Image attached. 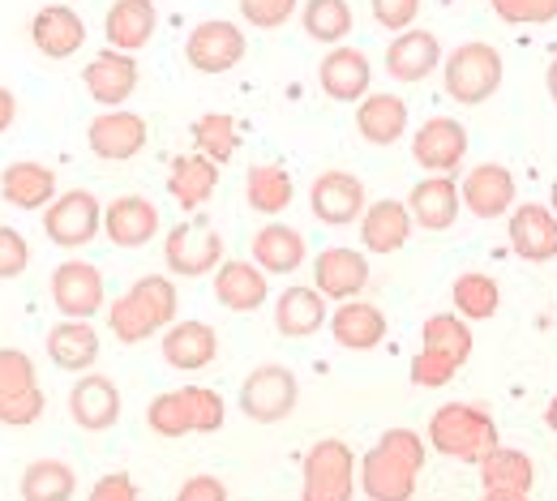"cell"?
<instances>
[{"label": "cell", "instance_id": "6da1fadb", "mask_svg": "<svg viewBox=\"0 0 557 501\" xmlns=\"http://www.w3.org/2000/svg\"><path fill=\"white\" fill-rule=\"evenodd\" d=\"M424 467V441L412 429H391L360 459V489L369 501H412Z\"/></svg>", "mask_w": 557, "mask_h": 501}, {"label": "cell", "instance_id": "7a4b0ae2", "mask_svg": "<svg viewBox=\"0 0 557 501\" xmlns=\"http://www.w3.org/2000/svg\"><path fill=\"white\" fill-rule=\"evenodd\" d=\"M168 322H176V287L163 275L138 279L121 300H112V313H108V326L121 343H141L159 335Z\"/></svg>", "mask_w": 557, "mask_h": 501}, {"label": "cell", "instance_id": "3957f363", "mask_svg": "<svg viewBox=\"0 0 557 501\" xmlns=\"http://www.w3.org/2000/svg\"><path fill=\"white\" fill-rule=\"evenodd\" d=\"M472 356V330L455 313H433L420 335V356L412 360V381L424 390L446 386Z\"/></svg>", "mask_w": 557, "mask_h": 501}, {"label": "cell", "instance_id": "277c9868", "mask_svg": "<svg viewBox=\"0 0 557 501\" xmlns=\"http://www.w3.org/2000/svg\"><path fill=\"white\" fill-rule=\"evenodd\" d=\"M429 441L437 454L446 459H463V463H481L485 454L497 450V425L485 408L472 403H446L433 412L429 421Z\"/></svg>", "mask_w": 557, "mask_h": 501}, {"label": "cell", "instance_id": "5b68a950", "mask_svg": "<svg viewBox=\"0 0 557 501\" xmlns=\"http://www.w3.org/2000/svg\"><path fill=\"white\" fill-rule=\"evenodd\" d=\"M223 399L207 386H185V390H168L150 403L146 425L159 437H185V433H219L223 429Z\"/></svg>", "mask_w": 557, "mask_h": 501}, {"label": "cell", "instance_id": "8992f818", "mask_svg": "<svg viewBox=\"0 0 557 501\" xmlns=\"http://www.w3.org/2000/svg\"><path fill=\"white\" fill-rule=\"evenodd\" d=\"M44 390L35 377V364L17 348H0V425L26 429L44 416Z\"/></svg>", "mask_w": 557, "mask_h": 501}, {"label": "cell", "instance_id": "52a82bcc", "mask_svg": "<svg viewBox=\"0 0 557 501\" xmlns=\"http://www.w3.org/2000/svg\"><path fill=\"white\" fill-rule=\"evenodd\" d=\"M163 258H168V271L172 275L202 279V275H210L223 262V236L214 231L210 218H189V223H181V227L168 231Z\"/></svg>", "mask_w": 557, "mask_h": 501}, {"label": "cell", "instance_id": "ba28073f", "mask_svg": "<svg viewBox=\"0 0 557 501\" xmlns=\"http://www.w3.org/2000/svg\"><path fill=\"white\" fill-rule=\"evenodd\" d=\"M497 86H502V57H497V48H488V43L455 48V57L446 61V95L455 103L476 108V103H485Z\"/></svg>", "mask_w": 557, "mask_h": 501}, {"label": "cell", "instance_id": "9c48e42d", "mask_svg": "<svg viewBox=\"0 0 557 501\" xmlns=\"http://www.w3.org/2000/svg\"><path fill=\"white\" fill-rule=\"evenodd\" d=\"M351 480H356V459L339 437L318 441L305 454V489L300 501H351Z\"/></svg>", "mask_w": 557, "mask_h": 501}, {"label": "cell", "instance_id": "30bf717a", "mask_svg": "<svg viewBox=\"0 0 557 501\" xmlns=\"http://www.w3.org/2000/svg\"><path fill=\"white\" fill-rule=\"evenodd\" d=\"M296 399H300L296 373L283 368V364H262V368H253V373L245 377V386H240V408H245V416L258 421V425H278V421H287L292 408H296Z\"/></svg>", "mask_w": 557, "mask_h": 501}, {"label": "cell", "instance_id": "8fae6325", "mask_svg": "<svg viewBox=\"0 0 557 501\" xmlns=\"http://www.w3.org/2000/svg\"><path fill=\"white\" fill-rule=\"evenodd\" d=\"M99 227H103V206H99V198H95L90 189H70V193H61V198L44 211V231H48V240L61 245V249H82V245H90V240L99 236Z\"/></svg>", "mask_w": 557, "mask_h": 501}, {"label": "cell", "instance_id": "7c38bea8", "mask_svg": "<svg viewBox=\"0 0 557 501\" xmlns=\"http://www.w3.org/2000/svg\"><path fill=\"white\" fill-rule=\"evenodd\" d=\"M185 61L198 73H227L245 61V30L227 17H210L189 30L185 39Z\"/></svg>", "mask_w": 557, "mask_h": 501}, {"label": "cell", "instance_id": "4fadbf2b", "mask_svg": "<svg viewBox=\"0 0 557 501\" xmlns=\"http://www.w3.org/2000/svg\"><path fill=\"white\" fill-rule=\"evenodd\" d=\"M146 138H150L146 116H138V112H121V108H108V112L95 116L90 129H86L90 150H95L99 159H108V163H125V159H134L141 146H146Z\"/></svg>", "mask_w": 557, "mask_h": 501}, {"label": "cell", "instance_id": "5bb4252c", "mask_svg": "<svg viewBox=\"0 0 557 501\" xmlns=\"http://www.w3.org/2000/svg\"><path fill=\"white\" fill-rule=\"evenodd\" d=\"M52 300L70 322H86L103 309V275L90 262H61L52 275Z\"/></svg>", "mask_w": 557, "mask_h": 501}, {"label": "cell", "instance_id": "9a60e30c", "mask_svg": "<svg viewBox=\"0 0 557 501\" xmlns=\"http://www.w3.org/2000/svg\"><path fill=\"white\" fill-rule=\"evenodd\" d=\"M463 154H468V134H463V125L450 121V116L424 121L417 142H412V159H417L424 172H433V176L455 172V167L463 163Z\"/></svg>", "mask_w": 557, "mask_h": 501}, {"label": "cell", "instance_id": "2e32d148", "mask_svg": "<svg viewBox=\"0 0 557 501\" xmlns=\"http://www.w3.org/2000/svg\"><path fill=\"white\" fill-rule=\"evenodd\" d=\"M70 416L77 421V429L86 433L112 429L121 421V390H116V381L103 377V373L77 377V386L70 390Z\"/></svg>", "mask_w": 557, "mask_h": 501}, {"label": "cell", "instance_id": "e0dca14e", "mask_svg": "<svg viewBox=\"0 0 557 501\" xmlns=\"http://www.w3.org/2000/svg\"><path fill=\"white\" fill-rule=\"evenodd\" d=\"M82 82H86V90H90L95 103L121 108V103L138 90V61H134L129 52L108 48V52H99V57L82 70Z\"/></svg>", "mask_w": 557, "mask_h": 501}, {"label": "cell", "instance_id": "ac0fdd59", "mask_svg": "<svg viewBox=\"0 0 557 501\" xmlns=\"http://www.w3.org/2000/svg\"><path fill=\"white\" fill-rule=\"evenodd\" d=\"M0 198L17 211H44L57 202V172L35 159H17L0 172Z\"/></svg>", "mask_w": 557, "mask_h": 501}, {"label": "cell", "instance_id": "d6986e66", "mask_svg": "<svg viewBox=\"0 0 557 501\" xmlns=\"http://www.w3.org/2000/svg\"><path fill=\"white\" fill-rule=\"evenodd\" d=\"M309 202H313V215L322 223L344 227V223L364 215V185L351 172H322L309 189Z\"/></svg>", "mask_w": 557, "mask_h": 501}, {"label": "cell", "instance_id": "ffe728a7", "mask_svg": "<svg viewBox=\"0 0 557 501\" xmlns=\"http://www.w3.org/2000/svg\"><path fill=\"white\" fill-rule=\"evenodd\" d=\"M364 284H369V258H364V253L344 249V245L318 253L313 287H318L322 296H331V300H356V296L364 291Z\"/></svg>", "mask_w": 557, "mask_h": 501}, {"label": "cell", "instance_id": "44dd1931", "mask_svg": "<svg viewBox=\"0 0 557 501\" xmlns=\"http://www.w3.org/2000/svg\"><path fill=\"white\" fill-rule=\"evenodd\" d=\"M510 245L523 262H549L557 258V215L541 202H523L510 215Z\"/></svg>", "mask_w": 557, "mask_h": 501}, {"label": "cell", "instance_id": "7402d4cb", "mask_svg": "<svg viewBox=\"0 0 557 501\" xmlns=\"http://www.w3.org/2000/svg\"><path fill=\"white\" fill-rule=\"evenodd\" d=\"M30 39H35V48H39L44 57L65 61V57H73V52L86 43V22L73 13L70 4H48L44 13H35Z\"/></svg>", "mask_w": 557, "mask_h": 501}, {"label": "cell", "instance_id": "603a6c76", "mask_svg": "<svg viewBox=\"0 0 557 501\" xmlns=\"http://www.w3.org/2000/svg\"><path fill=\"white\" fill-rule=\"evenodd\" d=\"M331 335L348 352H373L386 339V313L364 300H344L331 317Z\"/></svg>", "mask_w": 557, "mask_h": 501}, {"label": "cell", "instance_id": "cb8c5ba5", "mask_svg": "<svg viewBox=\"0 0 557 501\" xmlns=\"http://www.w3.org/2000/svg\"><path fill=\"white\" fill-rule=\"evenodd\" d=\"M267 271L253 262H223L219 275H214V300L232 313H253L267 304Z\"/></svg>", "mask_w": 557, "mask_h": 501}, {"label": "cell", "instance_id": "d4e9b609", "mask_svg": "<svg viewBox=\"0 0 557 501\" xmlns=\"http://www.w3.org/2000/svg\"><path fill=\"white\" fill-rule=\"evenodd\" d=\"M326 296L318 287H287L275 304V326L283 339H309L326 326Z\"/></svg>", "mask_w": 557, "mask_h": 501}, {"label": "cell", "instance_id": "484cf974", "mask_svg": "<svg viewBox=\"0 0 557 501\" xmlns=\"http://www.w3.org/2000/svg\"><path fill=\"white\" fill-rule=\"evenodd\" d=\"M463 202L468 211L481 218H497L515 206V176L502 163H481L472 167V176L463 180Z\"/></svg>", "mask_w": 557, "mask_h": 501}, {"label": "cell", "instance_id": "4316f807", "mask_svg": "<svg viewBox=\"0 0 557 501\" xmlns=\"http://www.w3.org/2000/svg\"><path fill=\"white\" fill-rule=\"evenodd\" d=\"M412 236V211L404 202H373L364 215H360V240L369 253H395L404 249Z\"/></svg>", "mask_w": 557, "mask_h": 501}, {"label": "cell", "instance_id": "83f0119b", "mask_svg": "<svg viewBox=\"0 0 557 501\" xmlns=\"http://www.w3.org/2000/svg\"><path fill=\"white\" fill-rule=\"evenodd\" d=\"M103 231L112 245L121 249H141L154 231H159V211L146 202V198H116L108 211H103Z\"/></svg>", "mask_w": 557, "mask_h": 501}, {"label": "cell", "instance_id": "f1b7e54d", "mask_svg": "<svg viewBox=\"0 0 557 501\" xmlns=\"http://www.w3.org/2000/svg\"><path fill=\"white\" fill-rule=\"evenodd\" d=\"M437 61H442V48H437V35L429 30H404L386 48V73L399 82H424L437 70Z\"/></svg>", "mask_w": 557, "mask_h": 501}, {"label": "cell", "instance_id": "f546056e", "mask_svg": "<svg viewBox=\"0 0 557 501\" xmlns=\"http://www.w3.org/2000/svg\"><path fill=\"white\" fill-rule=\"evenodd\" d=\"M408 211L412 223H420L424 231H446L455 218H459V189L450 176H429L420 180L408 198Z\"/></svg>", "mask_w": 557, "mask_h": 501}, {"label": "cell", "instance_id": "4dcf8cb0", "mask_svg": "<svg viewBox=\"0 0 557 501\" xmlns=\"http://www.w3.org/2000/svg\"><path fill=\"white\" fill-rule=\"evenodd\" d=\"M318 77H322V90L331 99H339V103L364 99V90H369V57L360 48H335V52H326Z\"/></svg>", "mask_w": 557, "mask_h": 501}, {"label": "cell", "instance_id": "1f68e13d", "mask_svg": "<svg viewBox=\"0 0 557 501\" xmlns=\"http://www.w3.org/2000/svg\"><path fill=\"white\" fill-rule=\"evenodd\" d=\"M219 185V163L207 159V154H181L172 163V176H168V193L185 206V211H198L207 206L210 193Z\"/></svg>", "mask_w": 557, "mask_h": 501}, {"label": "cell", "instance_id": "d6a6232c", "mask_svg": "<svg viewBox=\"0 0 557 501\" xmlns=\"http://www.w3.org/2000/svg\"><path fill=\"white\" fill-rule=\"evenodd\" d=\"M48 356H52L57 368H65V373H86L99 360V335H95V326L65 317L61 326L48 330Z\"/></svg>", "mask_w": 557, "mask_h": 501}, {"label": "cell", "instance_id": "836d02e7", "mask_svg": "<svg viewBox=\"0 0 557 501\" xmlns=\"http://www.w3.org/2000/svg\"><path fill=\"white\" fill-rule=\"evenodd\" d=\"M356 129L360 138L373 146H391L404 138L408 129V103L399 95H369L356 112Z\"/></svg>", "mask_w": 557, "mask_h": 501}, {"label": "cell", "instance_id": "e575fe53", "mask_svg": "<svg viewBox=\"0 0 557 501\" xmlns=\"http://www.w3.org/2000/svg\"><path fill=\"white\" fill-rule=\"evenodd\" d=\"M219 356V335L207 322H176L163 335V360L172 368H207Z\"/></svg>", "mask_w": 557, "mask_h": 501}, {"label": "cell", "instance_id": "d590c367", "mask_svg": "<svg viewBox=\"0 0 557 501\" xmlns=\"http://www.w3.org/2000/svg\"><path fill=\"white\" fill-rule=\"evenodd\" d=\"M253 262L271 275H292L305 262V236L287 223H267L253 236Z\"/></svg>", "mask_w": 557, "mask_h": 501}, {"label": "cell", "instance_id": "8d00e7d4", "mask_svg": "<svg viewBox=\"0 0 557 501\" xmlns=\"http://www.w3.org/2000/svg\"><path fill=\"white\" fill-rule=\"evenodd\" d=\"M154 35V4L150 0H116L108 13V43L116 52H138Z\"/></svg>", "mask_w": 557, "mask_h": 501}, {"label": "cell", "instance_id": "74e56055", "mask_svg": "<svg viewBox=\"0 0 557 501\" xmlns=\"http://www.w3.org/2000/svg\"><path fill=\"white\" fill-rule=\"evenodd\" d=\"M532 480H536V467H532V459L523 450L497 446L493 454L481 459V485H485V493H528Z\"/></svg>", "mask_w": 557, "mask_h": 501}, {"label": "cell", "instance_id": "f35d334b", "mask_svg": "<svg viewBox=\"0 0 557 501\" xmlns=\"http://www.w3.org/2000/svg\"><path fill=\"white\" fill-rule=\"evenodd\" d=\"M73 489H77V476L61 459H35L22 472V485H17L22 501H70Z\"/></svg>", "mask_w": 557, "mask_h": 501}, {"label": "cell", "instance_id": "ab89813d", "mask_svg": "<svg viewBox=\"0 0 557 501\" xmlns=\"http://www.w3.org/2000/svg\"><path fill=\"white\" fill-rule=\"evenodd\" d=\"M292 176L275 167V163H258L253 172H249V180H245V198H249V206L258 211V215H278L287 202H292Z\"/></svg>", "mask_w": 557, "mask_h": 501}, {"label": "cell", "instance_id": "60d3db41", "mask_svg": "<svg viewBox=\"0 0 557 501\" xmlns=\"http://www.w3.org/2000/svg\"><path fill=\"white\" fill-rule=\"evenodd\" d=\"M305 35L318 43H344L351 35V4L348 0H305L300 9Z\"/></svg>", "mask_w": 557, "mask_h": 501}, {"label": "cell", "instance_id": "b9f144b4", "mask_svg": "<svg viewBox=\"0 0 557 501\" xmlns=\"http://www.w3.org/2000/svg\"><path fill=\"white\" fill-rule=\"evenodd\" d=\"M194 146L214 163H227L236 154V121L227 112H207L194 121Z\"/></svg>", "mask_w": 557, "mask_h": 501}, {"label": "cell", "instance_id": "7bdbcfd3", "mask_svg": "<svg viewBox=\"0 0 557 501\" xmlns=\"http://www.w3.org/2000/svg\"><path fill=\"white\" fill-rule=\"evenodd\" d=\"M455 309L463 313V317H472V322H485L497 313V284L488 279V275H459L455 279Z\"/></svg>", "mask_w": 557, "mask_h": 501}, {"label": "cell", "instance_id": "ee69618b", "mask_svg": "<svg viewBox=\"0 0 557 501\" xmlns=\"http://www.w3.org/2000/svg\"><path fill=\"white\" fill-rule=\"evenodd\" d=\"M502 22H528V26H545L557 17V0H493Z\"/></svg>", "mask_w": 557, "mask_h": 501}, {"label": "cell", "instance_id": "f6af8a7d", "mask_svg": "<svg viewBox=\"0 0 557 501\" xmlns=\"http://www.w3.org/2000/svg\"><path fill=\"white\" fill-rule=\"evenodd\" d=\"M30 266V245L17 227H0V279H17Z\"/></svg>", "mask_w": 557, "mask_h": 501}, {"label": "cell", "instance_id": "bcb514c9", "mask_svg": "<svg viewBox=\"0 0 557 501\" xmlns=\"http://www.w3.org/2000/svg\"><path fill=\"white\" fill-rule=\"evenodd\" d=\"M240 13L249 17V26L258 30H275L296 13V0H240Z\"/></svg>", "mask_w": 557, "mask_h": 501}, {"label": "cell", "instance_id": "7dc6e473", "mask_svg": "<svg viewBox=\"0 0 557 501\" xmlns=\"http://www.w3.org/2000/svg\"><path fill=\"white\" fill-rule=\"evenodd\" d=\"M373 4V17L386 26V30H408L412 26V17L420 13V0H369Z\"/></svg>", "mask_w": 557, "mask_h": 501}, {"label": "cell", "instance_id": "c3c4849f", "mask_svg": "<svg viewBox=\"0 0 557 501\" xmlns=\"http://www.w3.org/2000/svg\"><path fill=\"white\" fill-rule=\"evenodd\" d=\"M90 501H138V485H134V476H129V472H112V476L95 480Z\"/></svg>", "mask_w": 557, "mask_h": 501}, {"label": "cell", "instance_id": "681fc988", "mask_svg": "<svg viewBox=\"0 0 557 501\" xmlns=\"http://www.w3.org/2000/svg\"><path fill=\"white\" fill-rule=\"evenodd\" d=\"M176 501H227V489H223V480H214V476H194V480L181 485Z\"/></svg>", "mask_w": 557, "mask_h": 501}, {"label": "cell", "instance_id": "f907efd6", "mask_svg": "<svg viewBox=\"0 0 557 501\" xmlns=\"http://www.w3.org/2000/svg\"><path fill=\"white\" fill-rule=\"evenodd\" d=\"M13 121H17V99H13V95L0 86V134H4Z\"/></svg>", "mask_w": 557, "mask_h": 501}, {"label": "cell", "instance_id": "816d5d0a", "mask_svg": "<svg viewBox=\"0 0 557 501\" xmlns=\"http://www.w3.org/2000/svg\"><path fill=\"white\" fill-rule=\"evenodd\" d=\"M485 501H532L528 493H485Z\"/></svg>", "mask_w": 557, "mask_h": 501}]
</instances>
